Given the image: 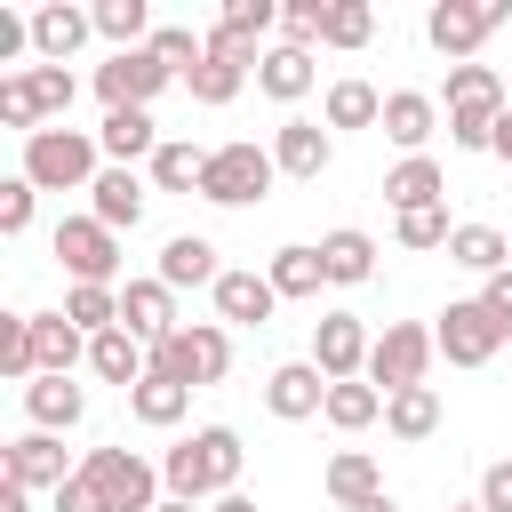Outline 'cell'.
<instances>
[{
  "label": "cell",
  "instance_id": "obj_44",
  "mask_svg": "<svg viewBox=\"0 0 512 512\" xmlns=\"http://www.w3.org/2000/svg\"><path fill=\"white\" fill-rule=\"evenodd\" d=\"M0 128L40 136V104H32V80H24V72H8V80H0Z\"/></svg>",
  "mask_w": 512,
  "mask_h": 512
},
{
  "label": "cell",
  "instance_id": "obj_43",
  "mask_svg": "<svg viewBox=\"0 0 512 512\" xmlns=\"http://www.w3.org/2000/svg\"><path fill=\"white\" fill-rule=\"evenodd\" d=\"M272 24H280L272 0H224V16H216V32H232V40H264Z\"/></svg>",
  "mask_w": 512,
  "mask_h": 512
},
{
  "label": "cell",
  "instance_id": "obj_29",
  "mask_svg": "<svg viewBox=\"0 0 512 512\" xmlns=\"http://www.w3.org/2000/svg\"><path fill=\"white\" fill-rule=\"evenodd\" d=\"M256 88H264L272 104H296V96L312 88V48H264V64H256Z\"/></svg>",
  "mask_w": 512,
  "mask_h": 512
},
{
  "label": "cell",
  "instance_id": "obj_41",
  "mask_svg": "<svg viewBox=\"0 0 512 512\" xmlns=\"http://www.w3.org/2000/svg\"><path fill=\"white\" fill-rule=\"evenodd\" d=\"M24 80H32V104H40V120H48V128H64V112H72V96H80V80H72L64 64H32Z\"/></svg>",
  "mask_w": 512,
  "mask_h": 512
},
{
  "label": "cell",
  "instance_id": "obj_36",
  "mask_svg": "<svg viewBox=\"0 0 512 512\" xmlns=\"http://www.w3.org/2000/svg\"><path fill=\"white\" fill-rule=\"evenodd\" d=\"M384 120V96L368 80H336L328 88V128H376Z\"/></svg>",
  "mask_w": 512,
  "mask_h": 512
},
{
  "label": "cell",
  "instance_id": "obj_39",
  "mask_svg": "<svg viewBox=\"0 0 512 512\" xmlns=\"http://www.w3.org/2000/svg\"><path fill=\"white\" fill-rule=\"evenodd\" d=\"M368 40H376V8H368V0H328L320 48H368Z\"/></svg>",
  "mask_w": 512,
  "mask_h": 512
},
{
  "label": "cell",
  "instance_id": "obj_27",
  "mask_svg": "<svg viewBox=\"0 0 512 512\" xmlns=\"http://www.w3.org/2000/svg\"><path fill=\"white\" fill-rule=\"evenodd\" d=\"M184 408H192V384H176V376H144V384L128 392V416H136V424H152V432L184 424Z\"/></svg>",
  "mask_w": 512,
  "mask_h": 512
},
{
  "label": "cell",
  "instance_id": "obj_8",
  "mask_svg": "<svg viewBox=\"0 0 512 512\" xmlns=\"http://www.w3.org/2000/svg\"><path fill=\"white\" fill-rule=\"evenodd\" d=\"M504 336H512V328H504L480 296H456V304L440 312V328H432V344H440L456 368H488V360L504 352Z\"/></svg>",
  "mask_w": 512,
  "mask_h": 512
},
{
  "label": "cell",
  "instance_id": "obj_25",
  "mask_svg": "<svg viewBox=\"0 0 512 512\" xmlns=\"http://www.w3.org/2000/svg\"><path fill=\"white\" fill-rule=\"evenodd\" d=\"M32 352H40V376H72L88 360V336L64 312H32Z\"/></svg>",
  "mask_w": 512,
  "mask_h": 512
},
{
  "label": "cell",
  "instance_id": "obj_4",
  "mask_svg": "<svg viewBox=\"0 0 512 512\" xmlns=\"http://www.w3.org/2000/svg\"><path fill=\"white\" fill-rule=\"evenodd\" d=\"M272 176H280L272 144L232 136V144H216V152H208V168H200V200H216V208H256V200L272 192Z\"/></svg>",
  "mask_w": 512,
  "mask_h": 512
},
{
  "label": "cell",
  "instance_id": "obj_52",
  "mask_svg": "<svg viewBox=\"0 0 512 512\" xmlns=\"http://www.w3.org/2000/svg\"><path fill=\"white\" fill-rule=\"evenodd\" d=\"M496 160H512V112L496 120Z\"/></svg>",
  "mask_w": 512,
  "mask_h": 512
},
{
  "label": "cell",
  "instance_id": "obj_35",
  "mask_svg": "<svg viewBox=\"0 0 512 512\" xmlns=\"http://www.w3.org/2000/svg\"><path fill=\"white\" fill-rule=\"evenodd\" d=\"M0 376H8V384H32V376H40V352H32V312H0Z\"/></svg>",
  "mask_w": 512,
  "mask_h": 512
},
{
  "label": "cell",
  "instance_id": "obj_56",
  "mask_svg": "<svg viewBox=\"0 0 512 512\" xmlns=\"http://www.w3.org/2000/svg\"><path fill=\"white\" fill-rule=\"evenodd\" d=\"M448 512H480V504H448Z\"/></svg>",
  "mask_w": 512,
  "mask_h": 512
},
{
  "label": "cell",
  "instance_id": "obj_46",
  "mask_svg": "<svg viewBox=\"0 0 512 512\" xmlns=\"http://www.w3.org/2000/svg\"><path fill=\"white\" fill-rule=\"evenodd\" d=\"M280 24H288V48H312V40L328 32V0H288Z\"/></svg>",
  "mask_w": 512,
  "mask_h": 512
},
{
  "label": "cell",
  "instance_id": "obj_31",
  "mask_svg": "<svg viewBox=\"0 0 512 512\" xmlns=\"http://www.w3.org/2000/svg\"><path fill=\"white\" fill-rule=\"evenodd\" d=\"M96 32H104V40H112V56H120V48H152V32H160V24H152V8H144V0H96Z\"/></svg>",
  "mask_w": 512,
  "mask_h": 512
},
{
  "label": "cell",
  "instance_id": "obj_30",
  "mask_svg": "<svg viewBox=\"0 0 512 512\" xmlns=\"http://www.w3.org/2000/svg\"><path fill=\"white\" fill-rule=\"evenodd\" d=\"M448 264H464V272L496 280V272L512 264V248H504V232H496V224H456V240H448Z\"/></svg>",
  "mask_w": 512,
  "mask_h": 512
},
{
  "label": "cell",
  "instance_id": "obj_6",
  "mask_svg": "<svg viewBox=\"0 0 512 512\" xmlns=\"http://www.w3.org/2000/svg\"><path fill=\"white\" fill-rule=\"evenodd\" d=\"M80 480H96V496L112 512H160V488H168L136 448H88L80 456Z\"/></svg>",
  "mask_w": 512,
  "mask_h": 512
},
{
  "label": "cell",
  "instance_id": "obj_54",
  "mask_svg": "<svg viewBox=\"0 0 512 512\" xmlns=\"http://www.w3.org/2000/svg\"><path fill=\"white\" fill-rule=\"evenodd\" d=\"M352 512H400V504H392V496H368V504H352Z\"/></svg>",
  "mask_w": 512,
  "mask_h": 512
},
{
  "label": "cell",
  "instance_id": "obj_5",
  "mask_svg": "<svg viewBox=\"0 0 512 512\" xmlns=\"http://www.w3.org/2000/svg\"><path fill=\"white\" fill-rule=\"evenodd\" d=\"M224 368H232V336L216 328V320H192V328H176V336H160L152 344V376H176V384H224Z\"/></svg>",
  "mask_w": 512,
  "mask_h": 512
},
{
  "label": "cell",
  "instance_id": "obj_40",
  "mask_svg": "<svg viewBox=\"0 0 512 512\" xmlns=\"http://www.w3.org/2000/svg\"><path fill=\"white\" fill-rule=\"evenodd\" d=\"M184 88H192V104H232V96L248 88V64H232V56H216V48H208V64H200Z\"/></svg>",
  "mask_w": 512,
  "mask_h": 512
},
{
  "label": "cell",
  "instance_id": "obj_22",
  "mask_svg": "<svg viewBox=\"0 0 512 512\" xmlns=\"http://www.w3.org/2000/svg\"><path fill=\"white\" fill-rule=\"evenodd\" d=\"M88 32H96V8H72V0H56V8H40V16H32V48H40L48 64H64Z\"/></svg>",
  "mask_w": 512,
  "mask_h": 512
},
{
  "label": "cell",
  "instance_id": "obj_50",
  "mask_svg": "<svg viewBox=\"0 0 512 512\" xmlns=\"http://www.w3.org/2000/svg\"><path fill=\"white\" fill-rule=\"evenodd\" d=\"M480 304H488V312H496V320L512 328V264H504V272H496V280L480 288Z\"/></svg>",
  "mask_w": 512,
  "mask_h": 512
},
{
  "label": "cell",
  "instance_id": "obj_10",
  "mask_svg": "<svg viewBox=\"0 0 512 512\" xmlns=\"http://www.w3.org/2000/svg\"><path fill=\"white\" fill-rule=\"evenodd\" d=\"M168 80H176V72H168L152 48H120L112 64H96V96H104V112H144Z\"/></svg>",
  "mask_w": 512,
  "mask_h": 512
},
{
  "label": "cell",
  "instance_id": "obj_16",
  "mask_svg": "<svg viewBox=\"0 0 512 512\" xmlns=\"http://www.w3.org/2000/svg\"><path fill=\"white\" fill-rule=\"evenodd\" d=\"M208 296H216V312H224L232 328H264V320H272V304H280L272 272H224Z\"/></svg>",
  "mask_w": 512,
  "mask_h": 512
},
{
  "label": "cell",
  "instance_id": "obj_21",
  "mask_svg": "<svg viewBox=\"0 0 512 512\" xmlns=\"http://www.w3.org/2000/svg\"><path fill=\"white\" fill-rule=\"evenodd\" d=\"M160 280H168V288H216V280H224V264H216V240H200V232H176V240L160 248Z\"/></svg>",
  "mask_w": 512,
  "mask_h": 512
},
{
  "label": "cell",
  "instance_id": "obj_2",
  "mask_svg": "<svg viewBox=\"0 0 512 512\" xmlns=\"http://www.w3.org/2000/svg\"><path fill=\"white\" fill-rule=\"evenodd\" d=\"M504 80L488 64H448V144L456 152H496V120H504Z\"/></svg>",
  "mask_w": 512,
  "mask_h": 512
},
{
  "label": "cell",
  "instance_id": "obj_49",
  "mask_svg": "<svg viewBox=\"0 0 512 512\" xmlns=\"http://www.w3.org/2000/svg\"><path fill=\"white\" fill-rule=\"evenodd\" d=\"M56 512H112V504L96 496V480H80V472H72V480L56 488Z\"/></svg>",
  "mask_w": 512,
  "mask_h": 512
},
{
  "label": "cell",
  "instance_id": "obj_15",
  "mask_svg": "<svg viewBox=\"0 0 512 512\" xmlns=\"http://www.w3.org/2000/svg\"><path fill=\"white\" fill-rule=\"evenodd\" d=\"M272 160H280V176L312 184V176L336 160V144H328V128H320V120H280V128H272Z\"/></svg>",
  "mask_w": 512,
  "mask_h": 512
},
{
  "label": "cell",
  "instance_id": "obj_42",
  "mask_svg": "<svg viewBox=\"0 0 512 512\" xmlns=\"http://www.w3.org/2000/svg\"><path fill=\"white\" fill-rule=\"evenodd\" d=\"M152 56H160L176 80H192V72L208 64V40H200V32H184V24H160V32H152Z\"/></svg>",
  "mask_w": 512,
  "mask_h": 512
},
{
  "label": "cell",
  "instance_id": "obj_53",
  "mask_svg": "<svg viewBox=\"0 0 512 512\" xmlns=\"http://www.w3.org/2000/svg\"><path fill=\"white\" fill-rule=\"evenodd\" d=\"M208 512H256V504H248V496H216Z\"/></svg>",
  "mask_w": 512,
  "mask_h": 512
},
{
  "label": "cell",
  "instance_id": "obj_14",
  "mask_svg": "<svg viewBox=\"0 0 512 512\" xmlns=\"http://www.w3.org/2000/svg\"><path fill=\"white\" fill-rule=\"evenodd\" d=\"M264 408H272L280 424H304V416H320V408H328V376H320L312 360H288V368H272V376H264Z\"/></svg>",
  "mask_w": 512,
  "mask_h": 512
},
{
  "label": "cell",
  "instance_id": "obj_26",
  "mask_svg": "<svg viewBox=\"0 0 512 512\" xmlns=\"http://www.w3.org/2000/svg\"><path fill=\"white\" fill-rule=\"evenodd\" d=\"M320 264H328V280H336V288H360V280L376 272V240H368V232H352V224H336V232L320 240Z\"/></svg>",
  "mask_w": 512,
  "mask_h": 512
},
{
  "label": "cell",
  "instance_id": "obj_9",
  "mask_svg": "<svg viewBox=\"0 0 512 512\" xmlns=\"http://www.w3.org/2000/svg\"><path fill=\"white\" fill-rule=\"evenodd\" d=\"M432 328H416V320H392L384 336H376V352H368V384L392 400V392H416L424 384V368H432Z\"/></svg>",
  "mask_w": 512,
  "mask_h": 512
},
{
  "label": "cell",
  "instance_id": "obj_17",
  "mask_svg": "<svg viewBox=\"0 0 512 512\" xmlns=\"http://www.w3.org/2000/svg\"><path fill=\"white\" fill-rule=\"evenodd\" d=\"M24 416H32V432H72L88 416V392L72 376H32L24 384Z\"/></svg>",
  "mask_w": 512,
  "mask_h": 512
},
{
  "label": "cell",
  "instance_id": "obj_19",
  "mask_svg": "<svg viewBox=\"0 0 512 512\" xmlns=\"http://www.w3.org/2000/svg\"><path fill=\"white\" fill-rule=\"evenodd\" d=\"M432 120H440V104H432L424 88H392V96H384V120H376V128H384V136H392V144H400V152L416 160V152L432 144Z\"/></svg>",
  "mask_w": 512,
  "mask_h": 512
},
{
  "label": "cell",
  "instance_id": "obj_37",
  "mask_svg": "<svg viewBox=\"0 0 512 512\" xmlns=\"http://www.w3.org/2000/svg\"><path fill=\"white\" fill-rule=\"evenodd\" d=\"M200 168H208L200 144H176V136H168V144L152 152V184H160V192H200Z\"/></svg>",
  "mask_w": 512,
  "mask_h": 512
},
{
  "label": "cell",
  "instance_id": "obj_20",
  "mask_svg": "<svg viewBox=\"0 0 512 512\" xmlns=\"http://www.w3.org/2000/svg\"><path fill=\"white\" fill-rule=\"evenodd\" d=\"M88 192H96V200H88L96 224H112V232H136V224H144V176H136V168H104Z\"/></svg>",
  "mask_w": 512,
  "mask_h": 512
},
{
  "label": "cell",
  "instance_id": "obj_48",
  "mask_svg": "<svg viewBox=\"0 0 512 512\" xmlns=\"http://www.w3.org/2000/svg\"><path fill=\"white\" fill-rule=\"evenodd\" d=\"M480 512H512V456L480 472Z\"/></svg>",
  "mask_w": 512,
  "mask_h": 512
},
{
  "label": "cell",
  "instance_id": "obj_38",
  "mask_svg": "<svg viewBox=\"0 0 512 512\" xmlns=\"http://www.w3.org/2000/svg\"><path fill=\"white\" fill-rule=\"evenodd\" d=\"M64 320H72L80 336L120 328V288H64Z\"/></svg>",
  "mask_w": 512,
  "mask_h": 512
},
{
  "label": "cell",
  "instance_id": "obj_7",
  "mask_svg": "<svg viewBox=\"0 0 512 512\" xmlns=\"http://www.w3.org/2000/svg\"><path fill=\"white\" fill-rule=\"evenodd\" d=\"M56 264L72 272V288H112L120 280V232L96 216H64L56 224Z\"/></svg>",
  "mask_w": 512,
  "mask_h": 512
},
{
  "label": "cell",
  "instance_id": "obj_24",
  "mask_svg": "<svg viewBox=\"0 0 512 512\" xmlns=\"http://www.w3.org/2000/svg\"><path fill=\"white\" fill-rule=\"evenodd\" d=\"M440 192H448V176H440V160H432V152H416V160H400V168L384 176V200H392L400 216H416V208H440Z\"/></svg>",
  "mask_w": 512,
  "mask_h": 512
},
{
  "label": "cell",
  "instance_id": "obj_28",
  "mask_svg": "<svg viewBox=\"0 0 512 512\" xmlns=\"http://www.w3.org/2000/svg\"><path fill=\"white\" fill-rule=\"evenodd\" d=\"M384 432H392V440H408V448H416V440H432V432H440V392H432V384L392 392V400H384Z\"/></svg>",
  "mask_w": 512,
  "mask_h": 512
},
{
  "label": "cell",
  "instance_id": "obj_34",
  "mask_svg": "<svg viewBox=\"0 0 512 512\" xmlns=\"http://www.w3.org/2000/svg\"><path fill=\"white\" fill-rule=\"evenodd\" d=\"M272 288H280V296H320V288H328L320 248H304V240H296V248H280V256H272Z\"/></svg>",
  "mask_w": 512,
  "mask_h": 512
},
{
  "label": "cell",
  "instance_id": "obj_55",
  "mask_svg": "<svg viewBox=\"0 0 512 512\" xmlns=\"http://www.w3.org/2000/svg\"><path fill=\"white\" fill-rule=\"evenodd\" d=\"M160 512H200V504H176V496H168V504H160Z\"/></svg>",
  "mask_w": 512,
  "mask_h": 512
},
{
  "label": "cell",
  "instance_id": "obj_11",
  "mask_svg": "<svg viewBox=\"0 0 512 512\" xmlns=\"http://www.w3.org/2000/svg\"><path fill=\"white\" fill-rule=\"evenodd\" d=\"M496 24H504V0H440V8L424 16L432 48H440L448 64H472V48H480Z\"/></svg>",
  "mask_w": 512,
  "mask_h": 512
},
{
  "label": "cell",
  "instance_id": "obj_23",
  "mask_svg": "<svg viewBox=\"0 0 512 512\" xmlns=\"http://www.w3.org/2000/svg\"><path fill=\"white\" fill-rule=\"evenodd\" d=\"M96 144H104V160H112V168H128V160H152V152H160L168 136L152 128V112H104Z\"/></svg>",
  "mask_w": 512,
  "mask_h": 512
},
{
  "label": "cell",
  "instance_id": "obj_1",
  "mask_svg": "<svg viewBox=\"0 0 512 512\" xmlns=\"http://www.w3.org/2000/svg\"><path fill=\"white\" fill-rule=\"evenodd\" d=\"M240 432L232 424H200L192 440H176L168 456H160V480H168V496L176 504H200V496H232V480H240Z\"/></svg>",
  "mask_w": 512,
  "mask_h": 512
},
{
  "label": "cell",
  "instance_id": "obj_45",
  "mask_svg": "<svg viewBox=\"0 0 512 512\" xmlns=\"http://www.w3.org/2000/svg\"><path fill=\"white\" fill-rule=\"evenodd\" d=\"M448 240H456L448 208H416V216H400V248H448Z\"/></svg>",
  "mask_w": 512,
  "mask_h": 512
},
{
  "label": "cell",
  "instance_id": "obj_47",
  "mask_svg": "<svg viewBox=\"0 0 512 512\" xmlns=\"http://www.w3.org/2000/svg\"><path fill=\"white\" fill-rule=\"evenodd\" d=\"M32 192H40V184H24V176L0 184V232H24V224H32Z\"/></svg>",
  "mask_w": 512,
  "mask_h": 512
},
{
  "label": "cell",
  "instance_id": "obj_12",
  "mask_svg": "<svg viewBox=\"0 0 512 512\" xmlns=\"http://www.w3.org/2000/svg\"><path fill=\"white\" fill-rule=\"evenodd\" d=\"M368 352H376V336H368L352 312H320V320H312V368H320L328 384L368 376Z\"/></svg>",
  "mask_w": 512,
  "mask_h": 512
},
{
  "label": "cell",
  "instance_id": "obj_51",
  "mask_svg": "<svg viewBox=\"0 0 512 512\" xmlns=\"http://www.w3.org/2000/svg\"><path fill=\"white\" fill-rule=\"evenodd\" d=\"M24 496H32V488H24V480H8V472H0V512H24Z\"/></svg>",
  "mask_w": 512,
  "mask_h": 512
},
{
  "label": "cell",
  "instance_id": "obj_13",
  "mask_svg": "<svg viewBox=\"0 0 512 512\" xmlns=\"http://www.w3.org/2000/svg\"><path fill=\"white\" fill-rule=\"evenodd\" d=\"M120 328L136 336V344H160V336H176L184 320H176V288L152 272V280H120Z\"/></svg>",
  "mask_w": 512,
  "mask_h": 512
},
{
  "label": "cell",
  "instance_id": "obj_33",
  "mask_svg": "<svg viewBox=\"0 0 512 512\" xmlns=\"http://www.w3.org/2000/svg\"><path fill=\"white\" fill-rule=\"evenodd\" d=\"M328 496L352 512V504H368V496H384V480H376V456H360V448H344V456H328Z\"/></svg>",
  "mask_w": 512,
  "mask_h": 512
},
{
  "label": "cell",
  "instance_id": "obj_18",
  "mask_svg": "<svg viewBox=\"0 0 512 512\" xmlns=\"http://www.w3.org/2000/svg\"><path fill=\"white\" fill-rule=\"evenodd\" d=\"M8 480H24V488H64L72 480V464H64V440L56 432H24V440H8V464H0Z\"/></svg>",
  "mask_w": 512,
  "mask_h": 512
},
{
  "label": "cell",
  "instance_id": "obj_3",
  "mask_svg": "<svg viewBox=\"0 0 512 512\" xmlns=\"http://www.w3.org/2000/svg\"><path fill=\"white\" fill-rule=\"evenodd\" d=\"M104 144L96 136H80V128H40V136H24V184H40V192H88L104 168Z\"/></svg>",
  "mask_w": 512,
  "mask_h": 512
},
{
  "label": "cell",
  "instance_id": "obj_32",
  "mask_svg": "<svg viewBox=\"0 0 512 512\" xmlns=\"http://www.w3.org/2000/svg\"><path fill=\"white\" fill-rule=\"evenodd\" d=\"M336 432H368L376 416H384V392L368 384V376H352V384H328V408H320Z\"/></svg>",
  "mask_w": 512,
  "mask_h": 512
}]
</instances>
